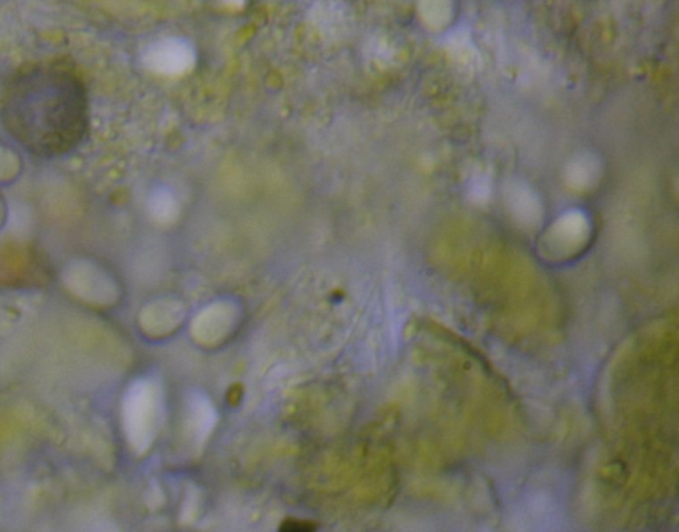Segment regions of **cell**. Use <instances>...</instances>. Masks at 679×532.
Returning a JSON list of instances; mask_svg holds the SVG:
<instances>
[{
  "label": "cell",
  "instance_id": "obj_1",
  "mask_svg": "<svg viewBox=\"0 0 679 532\" xmlns=\"http://www.w3.org/2000/svg\"><path fill=\"white\" fill-rule=\"evenodd\" d=\"M2 120L10 136L35 156H64L83 141L88 125L84 85L68 68L24 69L7 85Z\"/></svg>",
  "mask_w": 679,
  "mask_h": 532
},
{
  "label": "cell",
  "instance_id": "obj_2",
  "mask_svg": "<svg viewBox=\"0 0 679 532\" xmlns=\"http://www.w3.org/2000/svg\"><path fill=\"white\" fill-rule=\"evenodd\" d=\"M145 60L146 66L158 75L177 77L193 68L195 55L184 40L165 39L150 47Z\"/></svg>",
  "mask_w": 679,
  "mask_h": 532
},
{
  "label": "cell",
  "instance_id": "obj_3",
  "mask_svg": "<svg viewBox=\"0 0 679 532\" xmlns=\"http://www.w3.org/2000/svg\"><path fill=\"white\" fill-rule=\"evenodd\" d=\"M150 210L157 218L168 221V219L176 217L178 213L177 201L169 193L154 194L153 200L150 202Z\"/></svg>",
  "mask_w": 679,
  "mask_h": 532
}]
</instances>
